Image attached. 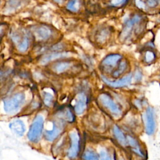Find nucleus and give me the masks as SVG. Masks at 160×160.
I'll use <instances>...</instances> for the list:
<instances>
[{"mask_svg":"<svg viewBox=\"0 0 160 160\" xmlns=\"http://www.w3.org/2000/svg\"><path fill=\"white\" fill-rule=\"evenodd\" d=\"M102 78L103 79V81L109 86L113 87V88H119V87H122L124 86H127L128 84H129L131 82V79L132 77L131 75H129L128 76H126L118 81H110L108 79H107L106 78L102 76Z\"/></svg>","mask_w":160,"mask_h":160,"instance_id":"nucleus-9","label":"nucleus"},{"mask_svg":"<svg viewBox=\"0 0 160 160\" xmlns=\"http://www.w3.org/2000/svg\"><path fill=\"white\" fill-rule=\"evenodd\" d=\"M64 54H65V53H52V54H47L42 58L41 62L42 64L46 63V62H48L49 61H51L52 59H57V58L64 56H65Z\"/></svg>","mask_w":160,"mask_h":160,"instance_id":"nucleus-16","label":"nucleus"},{"mask_svg":"<svg viewBox=\"0 0 160 160\" xmlns=\"http://www.w3.org/2000/svg\"><path fill=\"white\" fill-rule=\"evenodd\" d=\"M99 155H100V158L101 159H110L111 158L108 155V152L105 150H101L99 151Z\"/></svg>","mask_w":160,"mask_h":160,"instance_id":"nucleus-23","label":"nucleus"},{"mask_svg":"<svg viewBox=\"0 0 160 160\" xmlns=\"http://www.w3.org/2000/svg\"><path fill=\"white\" fill-rule=\"evenodd\" d=\"M139 20H140V18L139 16H135L126 23V25L121 34V37L122 39L126 38L129 35L130 32L131 31V29L134 24L137 23L138 21H139Z\"/></svg>","mask_w":160,"mask_h":160,"instance_id":"nucleus-11","label":"nucleus"},{"mask_svg":"<svg viewBox=\"0 0 160 160\" xmlns=\"http://www.w3.org/2000/svg\"><path fill=\"white\" fill-rule=\"evenodd\" d=\"M43 118L40 115L37 116L31 124L28 134L29 141L34 143L39 141L43 129Z\"/></svg>","mask_w":160,"mask_h":160,"instance_id":"nucleus-1","label":"nucleus"},{"mask_svg":"<svg viewBox=\"0 0 160 160\" xmlns=\"http://www.w3.org/2000/svg\"><path fill=\"white\" fill-rule=\"evenodd\" d=\"M125 0H112L111 2L112 4L114 5H118L121 3H122V2H124Z\"/></svg>","mask_w":160,"mask_h":160,"instance_id":"nucleus-25","label":"nucleus"},{"mask_svg":"<svg viewBox=\"0 0 160 160\" xmlns=\"http://www.w3.org/2000/svg\"><path fill=\"white\" fill-rule=\"evenodd\" d=\"M54 1L58 2H62V0H54Z\"/></svg>","mask_w":160,"mask_h":160,"instance_id":"nucleus-28","label":"nucleus"},{"mask_svg":"<svg viewBox=\"0 0 160 160\" xmlns=\"http://www.w3.org/2000/svg\"><path fill=\"white\" fill-rule=\"evenodd\" d=\"M62 131V126L59 122H53L52 129L50 131H46L44 133L45 138L48 141L55 139Z\"/></svg>","mask_w":160,"mask_h":160,"instance_id":"nucleus-7","label":"nucleus"},{"mask_svg":"<svg viewBox=\"0 0 160 160\" xmlns=\"http://www.w3.org/2000/svg\"><path fill=\"white\" fill-rule=\"evenodd\" d=\"M125 68H126V63H125V62H121L120 65H119V68H118V69L116 71H114V72L113 73V76L114 77L118 76L120 74H121L124 71Z\"/></svg>","mask_w":160,"mask_h":160,"instance_id":"nucleus-22","label":"nucleus"},{"mask_svg":"<svg viewBox=\"0 0 160 160\" xmlns=\"http://www.w3.org/2000/svg\"><path fill=\"white\" fill-rule=\"evenodd\" d=\"M44 102L47 106H51L53 102V96L51 94L45 92H44Z\"/></svg>","mask_w":160,"mask_h":160,"instance_id":"nucleus-19","label":"nucleus"},{"mask_svg":"<svg viewBox=\"0 0 160 160\" xmlns=\"http://www.w3.org/2000/svg\"><path fill=\"white\" fill-rule=\"evenodd\" d=\"M136 5L139 8H143L144 6V3L142 1H141L140 0H136Z\"/></svg>","mask_w":160,"mask_h":160,"instance_id":"nucleus-27","label":"nucleus"},{"mask_svg":"<svg viewBox=\"0 0 160 160\" xmlns=\"http://www.w3.org/2000/svg\"><path fill=\"white\" fill-rule=\"evenodd\" d=\"M158 0H148V4L151 6H155L157 2H158Z\"/></svg>","mask_w":160,"mask_h":160,"instance_id":"nucleus-26","label":"nucleus"},{"mask_svg":"<svg viewBox=\"0 0 160 160\" xmlns=\"http://www.w3.org/2000/svg\"><path fill=\"white\" fill-rule=\"evenodd\" d=\"M126 138H127V140H128V143L131 147L132 151L134 152H135L136 154H139V156H143V153L142 152L137 141L134 138H133L132 137H131L130 136H127Z\"/></svg>","mask_w":160,"mask_h":160,"instance_id":"nucleus-15","label":"nucleus"},{"mask_svg":"<svg viewBox=\"0 0 160 160\" xmlns=\"http://www.w3.org/2000/svg\"><path fill=\"white\" fill-rule=\"evenodd\" d=\"M113 131H114V136L116 139L118 140V141L119 142V143L121 144L122 146H126L128 144L127 138L125 137L122 132L119 129V128L117 126H114Z\"/></svg>","mask_w":160,"mask_h":160,"instance_id":"nucleus-14","label":"nucleus"},{"mask_svg":"<svg viewBox=\"0 0 160 160\" xmlns=\"http://www.w3.org/2000/svg\"><path fill=\"white\" fill-rule=\"evenodd\" d=\"M83 158L85 159H99L98 155H96V154L91 150H87L83 155Z\"/></svg>","mask_w":160,"mask_h":160,"instance_id":"nucleus-20","label":"nucleus"},{"mask_svg":"<svg viewBox=\"0 0 160 160\" xmlns=\"http://www.w3.org/2000/svg\"><path fill=\"white\" fill-rule=\"evenodd\" d=\"M69 66H70L69 62H59L57 64H56L54 69L56 72H57L58 73H61V72L64 71L65 70H66L67 69H68Z\"/></svg>","mask_w":160,"mask_h":160,"instance_id":"nucleus-17","label":"nucleus"},{"mask_svg":"<svg viewBox=\"0 0 160 160\" xmlns=\"http://www.w3.org/2000/svg\"><path fill=\"white\" fill-rule=\"evenodd\" d=\"M12 39L19 51L24 52L27 50L29 46V40L25 35L22 36L18 32H14L12 34Z\"/></svg>","mask_w":160,"mask_h":160,"instance_id":"nucleus-5","label":"nucleus"},{"mask_svg":"<svg viewBox=\"0 0 160 160\" xmlns=\"http://www.w3.org/2000/svg\"><path fill=\"white\" fill-rule=\"evenodd\" d=\"M155 58V54L154 53L150 51V50H148L144 54V61L146 62H152Z\"/></svg>","mask_w":160,"mask_h":160,"instance_id":"nucleus-21","label":"nucleus"},{"mask_svg":"<svg viewBox=\"0 0 160 160\" xmlns=\"http://www.w3.org/2000/svg\"><path fill=\"white\" fill-rule=\"evenodd\" d=\"M99 99L101 103L112 113L114 114H119L121 113V110L119 107L108 95L101 94L99 97Z\"/></svg>","mask_w":160,"mask_h":160,"instance_id":"nucleus-3","label":"nucleus"},{"mask_svg":"<svg viewBox=\"0 0 160 160\" xmlns=\"http://www.w3.org/2000/svg\"><path fill=\"white\" fill-rule=\"evenodd\" d=\"M121 58V56L119 54H111L105 58L102 63L106 66L114 67L116 65L117 62L119 61Z\"/></svg>","mask_w":160,"mask_h":160,"instance_id":"nucleus-13","label":"nucleus"},{"mask_svg":"<svg viewBox=\"0 0 160 160\" xmlns=\"http://www.w3.org/2000/svg\"><path fill=\"white\" fill-rule=\"evenodd\" d=\"M34 34L36 37L40 40H44L48 39L50 34H51V31L46 27L41 26L38 28H37L35 31Z\"/></svg>","mask_w":160,"mask_h":160,"instance_id":"nucleus-12","label":"nucleus"},{"mask_svg":"<svg viewBox=\"0 0 160 160\" xmlns=\"http://www.w3.org/2000/svg\"><path fill=\"white\" fill-rule=\"evenodd\" d=\"M67 8L68 9H69L72 11H77L79 8V0H71L68 3Z\"/></svg>","mask_w":160,"mask_h":160,"instance_id":"nucleus-18","label":"nucleus"},{"mask_svg":"<svg viewBox=\"0 0 160 160\" xmlns=\"http://www.w3.org/2000/svg\"><path fill=\"white\" fill-rule=\"evenodd\" d=\"M71 139V147L68 149V155L69 158H75L79 152V137L76 132H72L69 134Z\"/></svg>","mask_w":160,"mask_h":160,"instance_id":"nucleus-4","label":"nucleus"},{"mask_svg":"<svg viewBox=\"0 0 160 160\" xmlns=\"http://www.w3.org/2000/svg\"><path fill=\"white\" fill-rule=\"evenodd\" d=\"M9 127L15 134L18 136H22L26 130L24 122L19 119L14 120V121L11 122L9 124Z\"/></svg>","mask_w":160,"mask_h":160,"instance_id":"nucleus-10","label":"nucleus"},{"mask_svg":"<svg viewBox=\"0 0 160 160\" xmlns=\"http://www.w3.org/2000/svg\"><path fill=\"white\" fill-rule=\"evenodd\" d=\"M65 115H66V119L68 120V121H72L74 119V118H73V116L71 113V112L69 111V110H67L65 112Z\"/></svg>","mask_w":160,"mask_h":160,"instance_id":"nucleus-24","label":"nucleus"},{"mask_svg":"<svg viewBox=\"0 0 160 160\" xmlns=\"http://www.w3.org/2000/svg\"><path fill=\"white\" fill-rule=\"evenodd\" d=\"M87 104V98L86 96L83 93L79 94L76 99V104L74 106V109L78 114H82L86 108Z\"/></svg>","mask_w":160,"mask_h":160,"instance_id":"nucleus-8","label":"nucleus"},{"mask_svg":"<svg viewBox=\"0 0 160 160\" xmlns=\"http://www.w3.org/2000/svg\"><path fill=\"white\" fill-rule=\"evenodd\" d=\"M25 101L24 93L19 92L9 99L4 101V109L8 113H12L18 111Z\"/></svg>","mask_w":160,"mask_h":160,"instance_id":"nucleus-2","label":"nucleus"},{"mask_svg":"<svg viewBox=\"0 0 160 160\" xmlns=\"http://www.w3.org/2000/svg\"><path fill=\"white\" fill-rule=\"evenodd\" d=\"M155 129V120L154 111L151 108H148L146 112V131L149 135L154 133Z\"/></svg>","mask_w":160,"mask_h":160,"instance_id":"nucleus-6","label":"nucleus"}]
</instances>
